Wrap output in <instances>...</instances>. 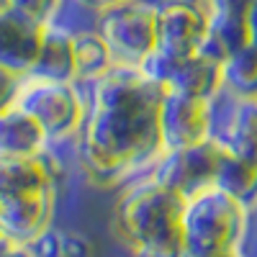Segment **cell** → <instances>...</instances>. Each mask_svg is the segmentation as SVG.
I'll return each mask as SVG.
<instances>
[{"label": "cell", "mask_w": 257, "mask_h": 257, "mask_svg": "<svg viewBox=\"0 0 257 257\" xmlns=\"http://www.w3.org/2000/svg\"><path fill=\"white\" fill-rule=\"evenodd\" d=\"M88 111L70 144L80 173L95 188H121L165 155L160 105L165 85L144 70L113 67L88 85Z\"/></svg>", "instance_id": "1"}, {"label": "cell", "mask_w": 257, "mask_h": 257, "mask_svg": "<svg viewBox=\"0 0 257 257\" xmlns=\"http://www.w3.org/2000/svg\"><path fill=\"white\" fill-rule=\"evenodd\" d=\"M183 208L185 196L144 173L118 190L111 213L113 237L132 257H188Z\"/></svg>", "instance_id": "2"}, {"label": "cell", "mask_w": 257, "mask_h": 257, "mask_svg": "<svg viewBox=\"0 0 257 257\" xmlns=\"http://www.w3.org/2000/svg\"><path fill=\"white\" fill-rule=\"evenodd\" d=\"M59 162L54 147L39 157L0 160V234L18 244H34L54 226Z\"/></svg>", "instance_id": "3"}, {"label": "cell", "mask_w": 257, "mask_h": 257, "mask_svg": "<svg viewBox=\"0 0 257 257\" xmlns=\"http://www.w3.org/2000/svg\"><path fill=\"white\" fill-rule=\"evenodd\" d=\"M252 211L229 196L226 190L208 185L185 198L183 237L188 257L242 249L249 231Z\"/></svg>", "instance_id": "4"}, {"label": "cell", "mask_w": 257, "mask_h": 257, "mask_svg": "<svg viewBox=\"0 0 257 257\" xmlns=\"http://www.w3.org/2000/svg\"><path fill=\"white\" fill-rule=\"evenodd\" d=\"M16 105L44 128L52 147H64L72 144L82 128L88 111V90L72 80L26 75Z\"/></svg>", "instance_id": "5"}, {"label": "cell", "mask_w": 257, "mask_h": 257, "mask_svg": "<svg viewBox=\"0 0 257 257\" xmlns=\"http://www.w3.org/2000/svg\"><path fill=\"white\" fill-rule=\"evenodd\" d=\"M111 49L116 67L144 70L157 54V3L155 0H128L93 18Z\"/></svg>", "instance_id": "6"}, {"label": "cell", "mask_w": 257, "mask_h": 257, "mask_svg": "<svg viewBox=\"0 0 257 257\" xmlns=\"http://www.w3.org/2000/svg\"><path fill=\"white\" fill-rule=\"evenodd\" d=\"M216 134H219V100L165 90L160 105V137L165 155L203 144Z\"/></svg>", "instance_id": "7"}, {"label": "cell", "mask_w": 257, "mask_h": 257, "mask_svg": "<svg viewBox=\"0 0 257 257\" xmlns=\"http://www.w3.org/2000/svg\"><path fill=\"white\" fill-rule=\"evenodd\" d=\"M208 8L203 0H157V54L180 59L198 54L206 39Z\"/></svg>", "instance_id": "8"}, {"label": "cell", "mask_w": 257, "mask_h": 257, "mask_svg": "<svg viewBox=\"0 0 257 257\" xmlns=\"http://www.w3.org/2000/svg\"><path fill=\"white\" fill-rule=\"evenodd\" d=\"M155 80L165 85V90L185 93V95H198V98H213L221 100L224 93V72L221 62L206 57L203 52L180 57V59H162L152 57L144 67Z\"/></svg>", "instance_id": "9"}, {"label": "cell", "mask_w": 257, "mask_h": 257, "mask_svg": "<svg viewBox=\"0 0 257 257\" xmlns=\"http://www.w3.org/2000/svg\"><path fill=\"white\" fill-rule=\"evenodd\" d=\"M219 147L221 137H211L203 144L178 149V152H167L162 160L149 170L160 183L178 190L180 196H193L216 180V162H219Z\"/></svg>", "instance_id": "10"}, {"label": "cell", "mask_w": 257, "mask_h": 257, "mask_svg": "<svg viewBox=\"0 0 257 257\" xmlns=\"http://www.w3.org/2000/svg\"><path fill=\"white\" fill-rule=\"evenodd\" d=\"M213 185L242 201L249 211H257V144L221 137Z\"/></svg>", "instance_id": "11"}, {"label": "cell", "mask_w": 257, "mask_h": 257, "mask_svg": "<svg viewBox=\"0 0 257 257\" xmlns=\"http://www.w3.org/2000/svg\"><path fill=\"white\" fill-rule=\"evenodd\" d=\"M44 26L16 8L0 13V64L29 75L39 57Z\"/></svg>", "instance_id": "12"}, {"label": "cell", "mask_w": 257, "mask_h": 257, "mask_svg": "<svg viewBox=\"0 0 257 257\" xmlns=\"http://www.w3.org/2000/svg\"><path fill=\"white\" fill-rule=\"evenodd\" d=\"M29 75L75 82V26L64 21H52L44 26L36 64Z\"/></svg>", "instance_id": "13"}, {"label": "cell", "mask_w": 257, "mask_h": 257, "mask_svg": "<svg viewBox=\"0 0 257 257\" xmlns=\"http://www.w3.org/2000/svg\"><path fill=\"white\" fill-rule=\"evenodd\" d=\"M52 149L49 137L18 105L0 113V160L6 157H39Z\"/></svg>", "instance_id": "14"}, {"label": "cell", "mask_w": 257, "mask_h": 257, "mask_svg": "<svg viewBox=\"0 0 257 257\" xmlns=\"http://www.w3.org/2000/svg\"><path fill=\"white\" fill-rule=\"evenodd\" d=\"M249 41V29L244 11H208V26H206V39L201 52L216 62L229 59L244 49Z\"/></svg>", "instance_id": "15"}, {"label": "cell", "mask_w": 257, "mask_h": 257, "mask_svg": "<svg viewBox=\"0 0 257 257\" xmlns=\"http://www.w3.org/2000/svg\"><path fill=\"white\" fill-rule=\"evenodd\" d=\"M116 67L111 49L95 26L75 29V82L88 88Z\"/></svg>", "instance_id": "16"}, {"label": "cell", "mask_w": 257, "mask_h": 257, "mask_svg": "<svg viewBox=\"0 0 257 257\" xmlns=\"http://www.w3.org/2000/svg\"><path fill=\"white\" fill-rule=\"evenodd\" d=\"M224 93L221 100L249 103L257 100V44H247L237 54L221 62Z\"/></svg>", "instance_id": "17"}, {"label": "cell", "mask_w": 257, "mask_h": 257, "mask_svg": "<svg viewBox=\"0 0 257 257\" xmlns=\"http://www.w3.org/2000/svg\"><path fill=\"white\" fill-rule=\"evenodd\" d=\"M219 134L224 139L257 144V100L249 103L219 100Z\"/></svg>", "instance_id": "18"}, {"label": "cell", "mask_w": 257, "mask_h": 257, "mask_svg": "<svg viewBox=\"0 0 257 257\" xmlns=\"http://www.w3.org/2000/svg\"><path fill=\"white\" fill-rule=\"evenodd\" d=\"M11 3L16 11L26 13L29 18L39 21V24H52V21L62 18L70 0H11Z\"/></svg>", "instance_id": "19"}, {"label": "cell", "mask_w": 257, "mask_h": 257, "mask_svg": "<svg viewBox=\"0 0 257 257\" xmlns=\"http://www.w3.org/2000/svg\"><path fill=\"white\" fill-rule=\"evenodd\" d=\"M24 77L26 75L0 64V113L13 108L18 103V93H21V85H24Z\"/></svg>", "instance_id": "20"}, {"label": "cell", "mask_w": 257, "mask_h": 257, "mask_svg": "<svg viewBox=\"0 0 257 257\" xmlns=\"http://www.w3.org/2000/svg\"><path fill=\"white\" fill-rule=\"evenodd\" d=\"M59 237V257H93V247L88 237H82L77 231H62L57 229Z\"/></svg>", "instance_id": "21"}, {"label": "cell", "mask_w": 257, "mask_h": 257, "mask_svg": "<svg viewBox=\"0 0 257 257\" xmlns=\"http://www.w3.org/2000/svg\"><path fill=\"white\" fill-rule=\"evenodd\" d=\"M121 3H128V0H70V6H75L77 11L88 13V16H100L103 11H111Z\"/></svg>", "instance_id": "22"}, {"label": "cell", "mask_w": 257, "mask_h": 257, "mask_svg": "<svg viewBox=\"0 0 257 257\" xmlns=\"http://www.w3.org/2000/svg\"><path fill=\"white\" fill-rule=\"evenodd\" d=\"M249 0H203L208 11H244Z\"/></svg>", "instance_id": "23"}, {"label": "cell", "mask_w": 257, "mask_h": 257, "mask_svg": "<svg viewBox=\"0 0 257 257\" xmlns=\"http://www.w3.org/2000/svg\"><path fill=\"white\" fill-rule=\"evenodd\" d=\"M244 18H247V29H249V41L257 44V0H249L247 3Z\"/></svg>", "instance_id": "24"}, {"label": "cell", "mask_w": 257, "mask_h": 257, "mask_svg": "<svg viewBox=\"0 0 257 257\" xmlns=\"http://www.w3.org/2000/svg\"><path fill=\"white\" fill-rule=\"evenodd\" d=\"M0 257H36L31 244H18V242H8L0 252Z\"/></svg>", "instance_id": "25"}, {"label": "cell", "mask_w": 257, "mask_h": 257, "mask_svg": "<svg viewBox=\"0 0 257 257\" xmlns=\"http://www.w3.org/2000/svg\"><path fill=\"white\" fill-rule=\"evenodd\" d=\"M201 257H247L244 249H229V252H216V254H201Z\"/></svg>", "instance_id": "26"}, {"label": "cell", "mask_w": 257, "mask_h": 257, "mask_svg": "<svg viewBox=\"0 0 257 257\" xmlns=\"http://www.w3.org/2000/svg\"><path fill=\"white\" fill-rule=\"evenodd\" d=\"M8 8H13V3H11V0H0V13H3V11H8Z\"/></svg>", "instance_id": "27"}, {"label": "cell", "mask_w": 257, "mask_h": 257, "mask_svg": "<svg viewBox=\"0 0 257 257\" xmlns=\"http://www.w3.org/2000/svg\"><path fill=\"white\" fill-rule=\"evenodd\" d=\"M8 242H11V239H8V237H3V234H0V252H3V247H6Z\"/></svg>", "instance_id": "28"}]
</instances>
